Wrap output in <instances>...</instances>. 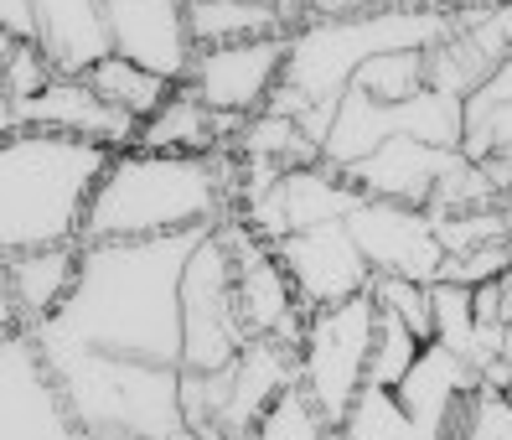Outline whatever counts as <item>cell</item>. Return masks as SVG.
I'll list each match as a JSON object with an SVG mask.
<instances>
[{"label":"cell","instance_id":"40","mask_svg":"<svg viewBox=\"0 0 512 440\" xmlns=\"http://www.w3.org/2000/svg\"><path fill=\"white\" fill-rule=\"evenodd\" d=\"M507 399H512V384H507Z\"/></svg>","mask_w":512,"mask_h":440},{"label":"cell","instance_id":"8","mask_svg":"<svg viewBox=\"0 0 512 440\" xmlns=\"http://www.w3.org/2000/svg\"><path fill=\"white\" fill-rule=\"evenodd\" d=\"M223 239L233 249V280H238V306H244L249 337H280V342L300 347L311 306L300 301V290H295L290 270L280 264L275 244H264L259 233L238 218L223 223Z\"/></svg>","mask_w":512,"mask_h":440},{"label":"cell","instance_id":"29","mask_svg":"<svg viewBox=\"0 0 512 440\" xmlns=\"http://www.w3.org/2000/svg\"><path fill=\"white\" fill-rule=\"evenodd\" d=\"M223 415H228V368L218 373L182 368V425L192 435L223 440Z\"/></svg>","mask_w":512,"mask_h":440},{"label":"cell","instance_id":"30","mask_svg":"<svg viewBox=\"0 0 512 440\" xmlns=\"http://www.w3.org/2000/svg\"><path fill=\"white\" fill-rule=\"evenodd\" d=\"M254 440H342V425L321 415V404L306 389H290L269 415L259 420Z\"/></svg>","mask_w":512,"mask_h":440},{"label":"cell","instance_id":"19","mask_svg":"<svg viewBox=\"0 0 512 440\" xmlns=\"http://www.w3.org/2000/svg\"><path fill=\"white\" fill-rule=\"evenodd\" d=\"M476 389H481V373L461 358L456 347L425 342L419 363L409 368V378H404L394 394H399V404L409 409L419 425H430L435 435L450 440V425H456V415L466 409V399H471Z\"/></svg>","mask_w":512,"mask_h":440},{"label":"cell","instance_id":"20","mask_svg":"<svg viewBox=\"0 0 512 440\" xmlns=\"http://www.w3.org/2000/svg\"><path fill=\"white\" fill-rule=\"evenodd\" d=\"M42 11V47L63 73H88L109 57V26H104V0H37Z\"/></svg>","mask_w":512,"mask_h":440},{"label":"cell","instance_id":"39","mask_svg":"<svg viewBox=\"0 0 512 440\" xmlns=\"http://www.w3.org/2000/svg\"><path fill=\"white\" fill-rule=\"evenodd\" d=\"M264 6H280V0H264Z\"/></svg>","mask_w":512,"mask_h":440},{"label":"cell","instance_id":"16","mask_svg":"<svg viewBox=\"0 0 512 440\" xmlns=\"http://www.w3.org/2000/svg\"><path fill=\"white\" fill-rule=\"evenodd\" d=\"M461 161V151H445V145H425L414 135H394L388 145L363 161L342 171L347 182L363 192V197H378V202H404V208H430V197L440 187V176Z\"/></svg>","mask_w":512,"mask_h":440},{"label":"cell","instance_id":"6","mask_svg":"<svg viewBox=\"0 0 512 440\" xmlns=\"http://www.w3.org/2000/svg\"><path fill=\"white\" fill-rule=\"evenodd\" d=\"M378 332L373 296H357L342 306H321L300 337V389H306L326 420H347L357 394L368 389V352Z\"/></svg>","mask_w":512,"mask_h":440},{"label":"cell","instance_id":"27","mask_svg":"<svg viewBox=\"0 0 512 440\" xmlns=\"http://www.w3.org/2000/svg\"><path fill=\"white\" fill-rule=\"evenodd\" d=\"M419 352H425V342H419L399 316L378 311V332H373V352H368V384L399 389L409 378V368L419 363Z\"/></svg>","mask_w":512,"mask_h":440},{"label":"cell","instance_id":"23","mask_svg":"<svg viewBox=\"0 0 512 440\" xmlns=\"http://www.w3.org/2000/svg\"><path fill=\"white\" fill-rule=\"evenodd\" d=\"M238 156L295 171V166H321V145L300 130L290 114L264 109V114H254V120L244 125V135H238Z\"/></svg>","mask_w":512,"mask_h":440},{"label":"cell","instance_id":"33","mask_svg":"<svg viewBox=\"0 0 512 440\" xmlns=\"http://www.w3.org/2000/svg\"><path fill=\"white\" fill-rule=\"evenodd\" d=\"M512 275V239L507 244H487V249H471V254H456L445 259V275L440 280H456V285H487V280H502Z\"/></svg>","mask_w":512,"mask_h":440},{"label":"cell","instance_id":"36","mask_svg":"<svg viewBox=\"0 0 512 440\" xmlns=\"http://www.w3.org/2000/svg\"><path fill=\"white\" fill-rule=\"evenodd\" d=\"M425 6H435V11H471V6H497V0H425Z\"/></svg>","mask_w":512,"mask_h":440},{"label":"cell","instance_id":"25","mask_svg":"<svg viewBox=\"0 0 512 440\" xmlns=\"http://www.w3.org/2000/svg\"><path fill=\"white\" fill-rule=\"evenodd\" d=\"M352 88H363L368 99L378 104H409L430 88V68H425V52H378L373 63H363V73L352 78Z\"/></svg>","mask_w":512,"mask_h":440},{"label":"cell","instance_id":"2","mask_svg":"<svg viewBox=\"0 0 512 440\" xmlns=\"http://www.w3.org/2000/svg\"><path fill=\"white\" fill-rule=\"evenodd\" d=\"M244 202V156L119 151L99 182L83 244H140L171 233H213Z\"/></svg>","mask_w":512,"mask_h":440},{"label":"cell","instance_id":"12","mask_svg":"<svg viewBox=\"0 0 512 440\" xmlns=\"http://www.w3.org/2000/svg\"><path fill=\"white\" fill-rule=\"evenodd\" d=\"M357 249L368 254L373 275H399V280H425L435 285L445 275V244L435 233V218L425 208H404V202H378L363 197L347 218Z\"/></svg>","mask_w":512,"mask_h":440},{"label":"cell","instance_id":"22","mask_svg":"<svg viewBox=\"0 0 512 440\" xmlns=\"http://www.w3.org/2000/svg\"><path fill=\"white\" fill-rule=\"evenodd\" d=\"M88 83L99 88V94L114 104V109H125L130 120H150L166 99H171V88L176 83H166V78H156L150 68H140V63H130V57H119V52H109V57H99L94 68L83 73Z\"/></svg>","mask_w":512,"mask_h":440},{"label":"cell","instance_id":"5","mask_svg":"<svg viewBox=\"0 0 512 440\" xmlns=\"http://www.w3.org/2000/svg\"><path fill=\"white\" fill-rule=\"evenodd\" d=\"M249 342L254 337L244 327V306H238L233 249L223 228H213L202 233L182 280V368H202V373L233 368Z\"/></svg>","mask_w":512,"mask_h":440},{"label":"cell","instance_id":"24","mask_svg":"<svg viewBox=\"0 0 512 440\" xmlns=\"http://www.w3.org/2000/svg\"><path fill=\"white\" fill-rule=\"evenodd\" d=\"M342 440H445V435H435L430 425H419L399 404L394 389L368 384L363 394H357L352 415L342 420Z\"/></svg>","mask_w":512,"mask_h":440},{"label":"cell","instance_id":"11","mask_svg":"<svg viewBox=\"0 0 512 440\" xmlns=\"http://www.w3.org/2000/svg\"><path fill=\"white\" fill-rule=\"evenodd\" d=\"M290 63V37H259V42H233V47H202L187 73V88L218 114L254 120L269 109L275 88L285 83Z\"/></svg>","mask_w":512,"mask_h":440},{"label":"cell","instance_id":"10","mask_svg":"<svg viewBox=\"0 0 512 440\" xmlns=\"http://www.w3.org/2000/svg\"><path fill=\"white\" fill-rule=\"evenodd\" d=\"M21 130H52V135H78L109 145V151H135L140 140V120H130L125 109H114L83 73H63L52 78V88H42L26 104H6L0 114V135H21Z\"/></svg>","mask_w":512,"mask_h":440},{"label":"cell","instance_id":"9","mask_svg":"<svg viewBox=\"0 0 512 440\" xmlns=\"http://www.w3.org/2000/svg\"><path fill=\"white\" fill-rule=\"evenodd\" d=\"M357 202H363V192H357L342 171H331L321 161V166L280 171L275 187H264L259 197H249L233 218L249 223L264 244H285L290 233H306V228H321V223L352 218Z\"/></svg>","mask_w":512,"mask_h":440},{"label":"cell","instance_id":"37","mask_svg":"<svg viewBox=\"0 0 512 440\" xmlns=\"http://www.w3.org/2000/svg\"><path fill=\"white\" fill-rule=\"evenodd\" d=\"M88 440H145V435H130V430H94Z\"/></svg>","mask_w":512,"mask_h":440},{"label":"cell","instance_id":"31","mask_svg":"<svg viewBox=\"0 0 512 440\" xmlns=\"http://www.w3.org/2000/svg\"><path fill=\"white\" fill-rule=\"evenodd\" d=\"M368 296L378 311L399 316L404 327L419 337V342H435V296L425 280H399V275H373Z\"/></svg>","mask_w":512,"mask_h":440},{"label":"cell","instance_id":"26","mask_svg":"<svg viewBox=\"0 0 512 440\" xmlns=\"http://www.w3.org/2000/svg\"><path fill=\"white\" fill-rule=\"evenodd\" d=\"M52 78H63V68L52 63V52L42 42H11L0 37V94L6 104H26L42 88H52Z\"/></svg>","mask_w":512,"mask_h":440},{"label":"cell","instance_id":"15","mask_svg":"<svg viewBox=\"0 0 512 440\" xmlns=\"http://www.w3.org/2000/svg\"><path fill=\"white\" fill-rule=\"evenodd\" d=\"M290 389H300V347L280 337H254L238 363L228 368V415L223 440H254L259 420L275 409Z\"/></svg>","mask_w":512,"mask_h":440},{"label":"cell","instance_id":"38","mask_svg":"<svg viewBox=\"0 0 512 440\" xmlns=\"http://www.w3.org/2000/svg\"><path fill=\"white\" fill-rule=\"evenodd\" d=\"M171 440H207V435H192V430H182V435H171Z\"/></svg>","mask_w":512,"mask_h":440},{"label":"cell","instance_id":"7","mask_svg":"<svg viewBox=\"0 0 512 440\" xmlns=\"http://www.w3.org/2000/svg\"><path fill=\"white\" fill-rule=\"evenodd\" d=\"M0 440H88L26 327H6V342H0Z\"/></svg>","mask_w":512,"mask_h":440},{"label":"cell","instance_id":"1","mask_svg":"<svg viewBox=\"0 0 512 440\" xmlns=\"http://www.w3.org/2000/svg\"><path fill=\"white\" fill-rule=\"evenodd\" d=\"M202 233L140 244H83V275L63 316L47 321L125 363L182 368V280Z\"/></svg>","mask_w":512,"mask_h":440},{"label":"cell","instance_id":"35","mask_svg":"<svg viewBox=\"0 0 512 440\" xmlns=\"http://www.w3.org/2000/svg\"><path fill=\"white\" fill-rule=\"evenodd\" d=\"M492 21H497V32L507 37V47H512V0H497V6H492Z\"/></svg>","mask_w":512,"mask_h":440},{"label":"cell","instance_id":"21","mask_svg":"<svg viewBox=\"0 0 512 440\" xmlns=\"http://www.w3.org/2000/svg\"><path fill=\"white\" fill-rule=\"evenodd\" d=\"M192 42L202 47H233V42H259V37H290L280 6L264 0H187Z\"/></svg>","mask_w":512,"mask_h":440},{"label":"cell","instance_id":"13","mask_svg":"<svg viewBox=\"0 0 512 440\" xmlns=\"http://www.w3.org/2000/svg\"><path fill=\"white\" fill-rule=\"evenodd\" d=\"M109 47L166 83H187L197 63L187 0H104Z\"/></svg>","mask_w":512,"mask_h":440},{"label":"cell","instance_id":"18","mask_svg":"<svg viewBox=\"0 0 512 440\" xmlns=\"http://www.w3.org/2000/svg\"><path fill=\"white\" fill-rule=\"evenodd\" d=\"M249 120L238 114H218L207 109L187 83L171 88V99L140 125V151H171V156H218V151H238V135Z\"/></svg>","mask_w":512,"mask_h":440},{"label":"cell","instance_id":"28","mask_svg":"<svg viewBox=\"0 0 512 440\" xmlns=\"http://www.w3.org/2000/svg\"><path fill=\"white\" fill-rule=\"evenodd\" d=\"M430 296H435V342L456 347L461 358L471 363V352H476V342H481L476 290H471V285H456V280H435Z\"/></svg>","mask_w":512,"mask_h":440},{"label":"cell","instance_id":"32","mask_svg":"<svg viewBox=\"0 0 512 440\" xmlns=\"http://www.w3.org/2000/svg\"><path fill=\"white\" fill-rule=\"evenodd\" d=\"M450 440H512V399L502 389H476L450 425Z\"/></svg>","mask_w":512,"mask_h":440},{"label":"cell","instance_id":"4","mask_svg":"<svg viewBox=\"0 0 512 440\" xmlns=\"http://www.w3.org/2000/svg\"><path fill=\"white\" fill-rule=\"evenodd\" d=\"M456 32V16L435 6H399V11H373V16H342V21H306L290 32V63L285 83L311 104L337 109L347 99L352 78L373 63L378 52H430Z\"/></svg>","mask_w":512,"mask_h":440},{"label":"cell","instance_id":"17","mask_svg":"<svg viewBox=\"0 0 512 440\" xmlns=\"http://www.w3.org/2000/svg\"><path fill=\"white\" fill-rule=\"evenodd\" d=\"M83 275V244L6 254V327L37 332L63 316Z\"/></svg>","mask_w":512,"mask_h":440},{"label":"cell","instance_id":"34","mask_svg":"<svg viewBox=\"0 0 512 440\" xmlns=\"http://www.w3.org/2000/svg\"><path fill=\"white\" fill-rule=\"evenodd\" d=\"M0 32H6L11 42H42L37 0H0Z\"/></svg>","mask_w":512,"mask_h":440},{"label":"cell","instance_id":"14","mask_svg":"<svg viewBox=\"0 0 512 440\" xmlns=\"http://www.w3.org/2000/svg\"><path fill=\"white\" fill-rule=\"evenodd\" d=\"M275 254H280V264L290 270V280L300 290V301H306L311 311L357 301V296H368V285H373V264H368L363 249H357L347 218L306 228V233H290L285 244H275Z\"/></svg>","mask_w":512,"mask_h":440},{"label":"cell","instance_id":"3","mask_svg":"<svg viewBox=\"0 0 512 440\" xmlns=\"http://www.w3.org/2000/svg\"><path fill=\"white\" fill-rule=\"evenodd\" d=\"M114 151L78 135H0V254L83 244Z\"/></svg>","mask_w":512,"mask_h":440}]
</instances>
